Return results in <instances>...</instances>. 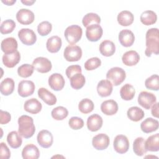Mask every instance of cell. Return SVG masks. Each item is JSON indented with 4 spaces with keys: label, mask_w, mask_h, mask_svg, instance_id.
<instances>
[{
    "label": "cell",
    "mask_w": 159,
    "mask_h": 159,
    "mask_svg": "<svg viewBox=\"0 0 159 159\" xmlns=\"http://www.w3.org/2000/svg\"><path fill=\"white\" fill-rule=\"evenodd\" d=\"M7 142L11 148H17L21 146L22 140L19 133L16 131H12L7 136Z\"/></svg>",
    "instance_id": "836d02e7"
},
{
    "label": "cell",
    "mask_w": 159,
    "mask_h": 159,
    "mask_svg": "<svg viewBox=\"0 0 159 159\" xmlns=\"http://www.w3.org/2000/svg\"><path fill=\"white\" fill-rule=\"evenodd\" d=\"M135 90L130 84H124L120 90V95L122 99L125 101H130L135 96Z\"/></svg>",
    "instance_id": "e575fe53"
},
{
    "label": "cell",
    "mask_w": 159,
    "mask_h": 159,
    "mask_svg": "<svg viewBox=\"0 0 159 159\" xmlns=\"http://www.w3.org/2000/svg\"><path fill=\"white\" fill-rule=\"evenodd\" d=\"M118 38L120 44L125 47L132 46L135 41L134 33L129 29L122 30L119 34Z\"/></svg>",
    "instance_id": "2e32d148"
},
{
    "label": "cell",
    "mask_w": 159,
    "mask_h": 159,
    "mask_svg": "<svg viewBox=\"0 0 159 159\" xmlns=\"http://www.w3.org/2000/svg\"><path fill=\"white\" fill-rule=\"evenodd\" d=\"M16 2V0H7V1H2V2L7 5V6H11L13 4H14Z\"/></svg>",
    "instance_id": "f5cc1de1"
},
{
    "label": "cell",
    "mask_w": 159,
    "mask_h": 159,
    "mask_svg": "<svg viewBox=\"0 0 159 159\" xmlns=\"http://www.w3.org/2000/svg\"><path fill=\"white\" fill-rule=\"evenodd\" d=\"M0 112H1L0 113V116H1L0 123H1V124H6L8 122H9L11 119V114L8 112L4 111L2 110H1Z\"/></svg>",
    "instance_id": "681fc988"
},
{
    "label": "cell",
    "mask_w": 159,
    "mask_h": 159,
    "mask_svg": "<svg viewBox=\"0 0 159 159\" xmlns=\"http://www.w3.org/2000/svg\"><path fill=\"white\" fill-rule=\"evenodd\" d=\"M38 96L44 102L49 106H53L57 102L56 96L46 88H39L38 90Z\"/></svg>",
    "instance_id": "d4e9b609"
},
{
    "label": "cell",
    "mask_w": 159,
    "mask_h": 159,
    "mask_svg": "<svg viewBox=\"0 0 159 159\" xmlns=\"http://www.w3.org/2000/svg\"><path fill=\"white\" fill-rule=\"evenodd\" d=\"M145 145L147 151L158 152L159 150V134L157 133L148 137Z\"/></svg>",
    "instance_id": "d6a6232c"
},
{
    "label": "cell",
    "mask_w": 159,
    "mask_h": 159,
    "mask_svg": "<svg viewBox=\"0 0 159 159\" xmlns=\"http://www.w3.org/2000/svg\"><path fill=\"white\" fill-rule=\"evenodd\" d=\"M103 30L99 24H92L86 27V36L91 42H97L102 35Z\"/></svg>",
    "instance_id": "8fae6325"
},
{
    "label": "cell",
    "mask_w": 159,
    "mask_h": 159,
    "mask_svg": "<svg viewBox=\"0 0 159 159\" xmlns=\"http://www.w3.org/2000/svg\"><path fill=\"white\" fill-rule=\"evenodd\" d=\"M109 137L105 134H99L95 135L92 140L93 147L98 150L106 149L109 145Z\"/></svg>",
    "instance_id": "4fadbf2b"
},
{
    "label": "cell",
    "mask_w": 159,
    "mask_h": 159,
    "mask_svg": "<svg viewBox=\"0 0 159 159\" xmlns=\"http://www.w3.org/2000/svg\"><path fill=\"white\" fill-rule=\"evenodd\" d=\"M113 146L116 152L119 154H123L128 151L129 148V142L125 135H118L114 140Z\"/></svg>",
    "instance_id": "9c48e42d"
},
{
    "label": "cell",
    "mask_w": 159,
    "mask_h": 159,
    "mask_svg": "<svg viewBox=\"0 0 159 159\" xmlns=\"http://www.w3.org/2000/svg\"><path fill=\"white\" fill-rule=\"evenodd\" d=\"M102 118L97 114H94L87 119V127L91 132H96L99 130L102 125Z\"/></svg>",
    "instance_id": "44dd1931"
},
{
    "label": "cell",
    "mask_w": 159,
    "mask_h": 159,
    "mask_svg": "<svg viewBox=\"0 0 159 159\" xmlns=\"http://www.w3.org/2000/svg\"><path fill=\"white\" fill-rule=\"evenodd\" d=\"M20 60V55L17 50L12 53H4L2 56V63L7 68L14 67Z\"/></svg>",
    "instance_id": "ac0fdd59"
},
{
    "label": "cell",
    "mask_w": 159,
    "mask_h": 159,
    "mask_svg": "<svg viewBox=\"0 0 159 159\" xmlns=\"http://www.w3.org/2000/svg\"><path fill=\"white\" fill-rule=\"evenodd\" d=\"M35 84L30 80H22L18 84L17 91L21 97L25 98L32 95L35 91Z\"/></svg>",
    "instance_id": "30bf717a"
},
{
    "label": "cell",
    "mask_w": 159,
    "mask_h": 159,
    "mask_svg": "<svg viewBox=\"0 0 159 159\" xmlns=\"http://www.w3.org/2000/svg\"><path fill=\"white\" fill-rule=\"evenodd\" d=\"M16 23L12 19H7L1 23L0 31L2 34L11 33L16 27Z\"/></svg>",
    "instance_id": "7bdbcfd3"
},
{
    "label": "cell",
    "mask_w": 159,
    "mask_h": 159,
    "mask_svg": "<svg viewBox=\"0 0 159 159\" xmlns=\"http://www.w3.org/2000/svg\"><path fill=\"white\" fill-rule=\"evenodd\" d=\"M51 115L54 119L57 120H61L68 116V111L65 107L58 106L52 111Z\"/></svg>",
    "instance_id": "ab89813d"
},
{
    "label": "cell",
    "mask_w": 159,
    "mask_h": 159,
    "mask_svg": "<svg viewBox=\"0 0 159 159\" xmlns=\"http://www.w3.org/2000/svg\"><path fill=\"white\" fill-rule=\"evenodd\" d=\"M38 143L45 148H49L52 146L53 142V137L52 133L47 130L40 131L37 137Z\"/></svg>",
    "instance_id": "5bb4252c"
},
{
    "label": "cell",
    "mask_w": 159,
    "mask_h": 159,
    "mask_svg": "<svg viewBox=\"0 0 159 159\" xmlns=\"http://www.w3.org/2000/svg\"><path fill=\"white\" fill-rule=\"evenodd\" d=\"M32 66L34 70L41 73H45L50 71L52 65L51 61L45 57H39L35 58L32 62Z\"/></svg>",
    "instance_id": "ba28073f"
},
{
    "label": "cell",
    "mask_w": 159,
    "mask_h": 159,
    "mask_svg": "<svg viewBox=\"0 0 159 159\" xmlns=\"http://www.w3.org/2000/svg\"><path fill=\"white\" fill-rule=\"evenodd\" d=\"M113 86L112 83L108 80H101L97 86V91L101 97H107L112 92Z\"/></svg>",
    "instance_id": "e0dca14e"
},
{
    "label": "cell",
    "mask_w": 159,
    "mask_h": 159,
    "mask_svg": "<svg viewBox=\"0 0 159 159\" xmlns=\"http://www.w3.org/2000/svg\"><path fill=\"white\" fill-rule=\"evenodd\" d=\"M158 121L152 117H148L140 124L141 130L144 133H151L158 129Z\"/></svg>",
    "instance_id": "484cf974"
},
{
    "label": "cell",
    "mask_w": 159,
    "mask_h": 159,
    "mask_svg": "<svg viewBox=\"0 0 159 159\" xmlns=\"http://www.w3.org/2000/svg\"><path fill=\"white\" fill-rule=\"evenodd\" d=\"M140 19L143 24L145 25H150L157 22V16L154 11L147 10L141 14Z\"/></svg>",
    "instance_id": "4dcf8cb0"
},
{
    "label": "cell",
    "mask_w": 159,
    "mask_h": 159,
    "mask_svg": "<svg viewBox=\"0 0 159 159\" xmlns=\"http://www.w3.org/2000/svg\"><path fill=\"white\" fill-rule=\"evenodd\" d=\"M68 124L70 128L73 130H79L84 125L83 120L78 117H72L68 121Z\"/></svg>",
    "instance_id": "bcb514c9"
},
{
    "label": "cell",
    "mask_w": 159,
    "mask_h": 159,
    "mask_svg": "<svg viewBox=\"0 0 159 159\" xmlns=\"http://www.w3.org/2000/svg\"><path fill=\"white\" fill-rule=\"evenodd\" d=\"M156 101L157 98L155 94L147 91H142L138 96L139 104L146 109H150Z\"/></svg>",
    "instance_id": "52a82bcc"
},
{
    "label": "cell",
    "mask_w": 159,
    "mask_h": 159,
    "mask_svg": "<svg viewBox=\"0 0 159 159\" xmlns=\"http://www.w3.org/2000/svg\"><path fill=\"white\" fill-rule=\"evenodd\" d=\"M117 22L122 26H128L131 25L134 19L133 14L129 11H122L117 15Z\"/></svg>",
    "instance_id": "f1b7e54d"
},
{
    "label": "cell",
    "mask_w": 159,
    "mask_h": 159,
    "mask_svg": "<svg viewBox=\"0 0 159 159\" xmlns=\"http://www.w3.org/2000/svg\"><path fill=\"white\" fill-rule=\"evenodd\" d=\"M16 19L21 24L29 25L34 22L35 15L28 9H20L16 14Z\"/></svg>",
    "instance_id": "7c38bea8"
},
{
    "label": "cell",
    "mask_w": 159,
    "mask_h": 159,
    "mask_svg": "<svg viewBox=\"0 0 159 159\" xmlns=\"http://www.w3.org/2000/svg\"><path fill=\"white\" fill-rule=\"evenodd\" d=\"M62 44L61 39L57 35L52 36L48 39L46 47L47 50L50 53H57L61 48Z\"/></svg>",
    "instance_id": "83f0119b"
},
{
    "label": "cell",
    "mask_w": 159,
    "mask_h": 159,
    "mask_svg": "<svg viewBox=\"0 0 159 159\" xmlns=\"http://www.w3.org/2000/svg\"><path fill=\"white\" fill-rule=\"evenodd\" d=\"M146 49L145 54L147 57H151L152 53H159V33L157 28H151L146 33Z\"/></svg>",
    "instance_id": "6da1fadb"
},
{
    "label": "cell",
    "mask_w": 159,
    "mask_h": 159,
    "mask_svg": "<svg viewBox=\"0 0 159 159\" xmlns=\"http://www.w3.org/2000/svg\"><path fill=\"white\" fill-rule=\"evenodd\" d=\"M145 140L143 137L136 138L133 143V151L137 156H142L147 152L145 145Z\"/></svg>",
    "instance_id": "d590c367"
},
{
    "label": "cell",
    "mask_w": 159,
    "mask_h": 159,
    "mask_svg": "<svg viewBox=\"0 0 159 159\" xmlns=\"http://www.w3.org/2000/svg\"><path fill=\"white\" fill-rule=\"evenodd\" d=\"M127 115L130 120L138 122L144 117L145 114L142 109L137 106H133L127 110Z\"/></svg>",
    "instance_id": "1f68e13d"
},
{
    "label": "cell",
    "mask_w": 159,
    "mask_h": 159,
    "mask_svg": "<svg viewBox=\"0 0 159 159\" xmlns=\"http://www.w3.org/2000/svg\"><path fill=\"white\" fill-rule=\"evenodd\" d=\"M39 156V150L34 144H27L22 149V157L24 159H37Z\"/></svg>",
    "instance_id": "ffe728a7"
},
{
    "label": "cell",
    "mask_w": 159,
    "mask_h": 159,
    "mask_svg": "<svg viewBox=\"0 0 159 159\" xmlns=\"http://www.w3.org/2000/svg\"><path fill=\"white\" fill-rule=\"evenodd\" d=\"M70 85L75 89H80L85 84V77L81 73H76L70 78Z\"/></svg>",
    "instance_id": "8d00e7d4"
},
{
    "label": "cell",
    "mask_w": 159,
    "mask_h": 159,
    "mask_svg": "<svg viewBox=\"0 0 159 159\" xmlns=\"http://www.w3.org/2000/svg\"><path fill=\"white\" fill-rule=\"evenodd\" d=\"M14 89V81L11 78L3 80L0 84L1 93L4 96H9L12 94Z\"/></svg>",
    "instance_id": "f546056e"
},
{
    "label": "cell",
    "mask_w": 159,
    "mask_h": 159,
    "mask_svg": "<svg viewBox=\"0 0 159 159\" xmlns=\"http://www.w3.org/2000/svg\"><path fill=\"white\" fill-rule=\"evenodd\" d=\"M151 112L153 116L155 117L158 118V103L155 102L152 107Z\"/></svg>",
    "instance_id": "f907efd6"
},
{
    "label": "cell",
    "mask_w": 159,
    "mask_h": 159,
    "mask_svg": "<svg viewBox=\"0 0 159 159\" xmlns=\"http://www.w3.org/2000/svg\"><path fill=\"white\" fill-rule=\"evenodd\" d=\"M145 86L147 89L158 91L159 89V77L158 75H153L147 78L145 81Z\"/></svg>",
    "instance_id": "60d3db41"
},
{
    "label": "cell",
    "mask_w": 159,
    "mask_h": 159,
    "mask_svg": "<svg viewBox=\"0 0 159 159\" xmlns=\"http://www.w3.org/2000/svg\"><path fill=\"white\" fill-rule=\"evenodd\" d=\"M18 133L21 137L29 139L34 135L35 127L32 117L27 115H22L18 119Z\"/></svg>",
    "instance_id": "7a4b0ae2"
},
{
    "label": "cell",
    "mask_w": 159,
    "mask_h": 159,
    "mask_svg": "<svg viewBox=\"0 0 159 159\" xmlns=\"http://www.w3.org/2000/svg\"><path fill=\"white\" fill-rule=\"evenodd\" d=\"M35 2V0H21V2L26 6H31Z\"/></svg>",
    "instance_id": "816d5d0a"
},
{
    "label": "cell",
    "mask_w": 159,
    "mask_h": 159,
    "mask_svg": "<svg viewBox=\"0 0 159 159\" xmlns=\"http://www.w3.org/2000/svg\"><path fill=\"white\" fill-rule=\"evenodd\" d=\"M63 56L68 61H77L81 58L82 50L78 45H69L65 48Z\"/></svg>",
    "instance_id": "5b68a950"
},
{
    "label": "cell",
    "mask_w": 159,
    "mask_h": 159,
    "mask_svg": "<svg viewBox=\"0 0 159 159\" xmlns=\"http://www.w3.org/2000/svg\"><path fill=\"white\" fill-rule=\"evenodd\" d=\"M94 105L93 102L88 98L82 99L78 104L79 111L83 114H88L92 112L94 109Z\"/></svg>",
    "instance_id": "f35d334b"
},
{
    "label": "cell",
    "mask_w": 159,
    "mask_h": 159,
    "mask_svg": "<svg viewBox=\"0 0 159 159\" xmlns=\"http://www.w3.org/2000/svg\"><path fill=\"white\" fill-rule=\"evenodd\" d=\"M81 67L78 65H73L69 66L66 69V75L67 77L70 79L72 76H73L76 73H81Z\"/></svg>",
    "instance_id": "7dc6e473"
},
{
    "label": "cell",
    "mask_w": 159,
    "mask_h": 159,
    "mask_svg": "<svg viewBox=\"0 0 159 159\" xmlns=\"http://www.w3.org/2000/svg\"><path fill=\"white\" fill-rule=\"evenodd\" d=\"M65 79L60 73H53L48 78V84L54 91L61 90L65 86Z\"/></svg>",
    "instance_id": "9a60e30c"
},
{
    "label": "cell",
    "mask_w": 159,
    "mask_h": 159,
    "mask_svg": "<svg viewBox=\"0 0 159 159\" xmlns=\"http://www.w3.org/2000/svg\"><path fill=\"white\" fill-rule=\"evenodd\" d=\"M18 47L17 40L13 37L4 39L1 43V48L4 53H12L17 51Z\"/></svg>",
    "instance_id": "7402d4cb"
},
{
    "label": "cell",
    "mask_w": 159,
    "mask_h": 159,
    "mask_svg": "<svg viewBox=\"0 0 159 159\" xmlns=\"http://www.w3.org/2000/svg\"><path fill=\"white\" fill-rule=\"evenodd\" d=\"M18 37L21 42L26 45H32L37 40V36L35 32L28 28L21 29L18 32Z\"/></svg>",
    "instance_id": "8992f818"
},
{
    "label": "cell",
    "mask_w": 159,
    "mask_h": 159,
    "mask_svg": "<svg viewBox=\"0 0 159 159\" xmlns=\"http://www.w3.org/2000/svg\"><path fill=\"white\" fill-rule=\"evenodd\" d=\"M140 60L139 53L134 50H129L124 53L122 57V61L126 66H134Z\"/></svg>",
    "instance_id": "603a6c76"
},
{
    "label": "cell",
    "mask_w": 159,
    "mask_h": 159,
    "mask_svg": "<svg viewBox=\"0 0 159 159\" xmlns=\"http://www.w3.org/2000/svg\"><path fill=\"white\" fill-rule=\"evenodd\" d=\"M11 157V152L4 142L1 143V149H0V157L2 159H8Z\"/></svg>",
    "instance_id": "c3c4849f"
},
{
    "label": "cell",
    "mask_w": 159,
    "mask_h": 159,
    "mask_svg": "<svg viewBox=\"0 0 159 159\" xmlns=\"http://www.w3.org/2000/svg\"><path fill=\"white\" fill-rule=\"evenodd\" d=\"M52 29V25L48 21L40 22L37 27V32L41 36H46L50 33Z\"/></svg>",
    "instance_id": "ee69618b"
},
{
    "label": "cell",
    "mask_w": 159,
    "mask_h": 159,
    "mask_svg": "<svg viewBox=\"0 0 159 159\" xmlns=\"http://www.w3.org/2000/svg\"><path fill=\"white\" fill-rule=\"evenodd\" d=\"M101 22L100 17L96 13L89 12L86 14L83 18V25L87 27L92 24H99Z\"/></svg>",
    "instance_id": "74e56055"
},
{
    "label": "cell",
    "mask_w": 159,
    "mask_h": 159,
    "mask_svg": "<svg viewBox=\"0 0 159 159\" xmlns=\"http://www.w3.org/2000/svg\"><path fill=\"white\" fill-rule=\"evenodd\" d=\"M99 52L103 56L111 57L116 52L115 44L109 40H105L99 45Z\"/></svg>",
    "instance_id": "4316f807"
},
{
    "label": "cell",
    "mask_w": 159,
    "mask_h": 159,
    "mask_svg": "<svg viewBox=\"0 0 159 159\" xmlns=\"http://www.w3.org/2000/svg\"><path fill=\"white\" fill-rule=\"evenodd\" d=\"M101 65V61L98 57H93L84 63V68L88 71L96 69Z\"/></svg>",
    "instance_id": "f6af8a7d"
},
{
    "label": "cell",
    "mask_w": 159,
    "mask_h": 159,
    "mask_svg": "<svg viewBox=\"0 0 159 159\" xmlns=\"http://www.w3.org/2000/svg\"><path fill=\"white\" fill-rule=\"evenodd\" d=\"M42 108V104L35 98H31L28 99L25 102L24 104V110L33 114H38L39 112H40Z\"/></svg>",
    "instance_id": "cb8c5ba5"
},
{
    "label": "cell",
    "mask_w": 159,
    "mask_h": 159,
    "mask_svg": "<svg viewBox=\"0 0 159 159\" xmlns=\"http://www.w3.org/2000/svg\"><path fill=\"white\" fill-rule=\"evenodd\" d=\"M34 68L30 64H23L17 68V73L19 76L27 78L30 76L34 73Z\"/></svg>",
    "instance_id": "b9f144b4"
},
{
    "label": "cell",
    "mask_w": 159,
    "mask_h": 159,
    "mask_svg": "<svg viewBox=\"0 0 159 159\" xmlns=\"http://www.w3.org/2000/svg\"><path fill=\"white\" fill-rule=\"evenodd\" d=\"M125 77L126 73L124 70L117 66L111 68L106 74V78L114 86L120 84L125 80Z\"/></svg>",
    "instance_id": "277c9868"
},
{
    "label": "cell",
    "mask_w": 159,
    "mask_h": 159,
    "mask_svg": "<svg viewBox=\"0 0 159 159\" xmlns=\"http://www.w3.org/2000/svg\"><path fill=\"white\" fill-rule=\"evenodd\" d=\"M83 34L82 29L78 25L68 26L65 30V37L66 41L71 45L77 43L81 38Z\"/></svg>",
    "instance_id": "3957f363"
},
{
    "label": "cell",
    "mask_w": 159,
    "mask_h": 159,
    "mask_svg": "<svg viewBox=\"0 0 159 159\" xmlns=\"http://www.w3.org/2000/svg\"><path fill=\"white\" fill-rule=\"evenodd\" d=\"M101 110L103 114L107 116H112L118 111V104L113 99L104 101L101 105Z\"/></svg>",
    "instance_id": "d6986e66"
}]
</instances>
